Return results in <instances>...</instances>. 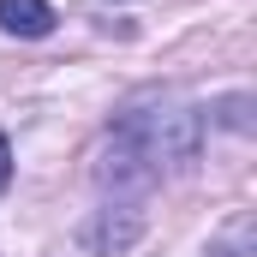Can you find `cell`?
I'll list each match as a JSON object with an SVG mask.
<instances>
[{
    "mask_svg": "<svg viewBox=\"0 0 257 257\" xmlns=\"http://www.w3.org/2000/svg\"><path fill=\"white\" fill-rule=\"evenodd\" d=\"M192 156H197V108H186L180 96L150 90V96H132L114 114L108 156H102L96 174L114 192H144L168 168H186Z\"/></svg>",
    "mask_w": 257,
    "mask_h": 257,
    "instance_id": "obj_1",
    "label": "cell"
},
{
    "mask_svg": "<svg viewBox=\"0 0 257 257\" xmlns=\"http://www.w3.org/2000/svg\"><path fill=\"white\" fill-rule=\"evenodd\" d=\"M144 209L138 203H108V209H96L84 227H78V245L84 251H96V257H126L138 239H144Z\"/></svg>",
    "mask_w": 257,
    "mask_h": 257,
    "instance_id": "obj_2",
    "label": "cell"
},
{
    "mask_svg": "<svg viewBox=\"0 0 257 257\" xmlns=\"http://www.w3.org/2000/svg\"><path fill=\"white\" fill-rule=\"evenodd\" d=\"M0 30L6 36H48L54 30V6L48 0H0Z\"/></svg>",
    "mask_w": 257,
    "mask_h": 257,
    "instance_id": "obj_3",
    "label": "cell"
},
{
    "mask_svg": "<svg viewBox=\"0 0 257 257\" xmlns=\"http://www.w3.org/2000/svg\"><path fill=\"white\" fill-rule=\"evenodd\" d=\"M12 186V144H6V132H0V192Z\"/></svg>",
    "mask_w": 257,
    "mask_h": 257,
    "instance_id": "obj_4",
    "label": "cell"
}]
</instances>
